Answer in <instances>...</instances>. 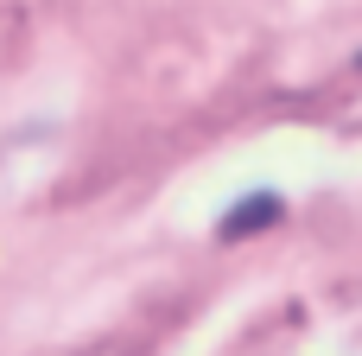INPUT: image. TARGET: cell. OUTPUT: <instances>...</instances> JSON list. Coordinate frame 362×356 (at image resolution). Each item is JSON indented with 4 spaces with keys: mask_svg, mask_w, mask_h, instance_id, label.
Here are the masks:
<instances>
[{
    "mask_svg": "<svg viewBox=\"0 0 362 356\" xmlns=\"http://www.w3.org/2000/svg\"><path fill=\"white\" fill-rule=\"evenodd\" d=\"M280 210H286V204H280L274 191H255V197H242V204H235V210L216 223V236H223V242H242V236H255V229L280 223Z\"/></svg>",
    "mask_w": 362,
    "mask_h": 356,
    "instance_id": "cell-1",
    "label": "cell"
}]
</instances>
